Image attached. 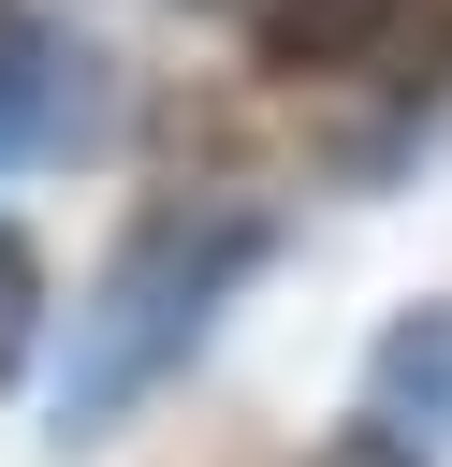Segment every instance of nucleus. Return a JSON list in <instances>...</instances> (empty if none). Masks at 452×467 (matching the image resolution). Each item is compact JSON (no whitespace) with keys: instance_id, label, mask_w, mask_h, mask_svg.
Masks as SVG:
<instances>
[{"instance_id":"f257e3e1","label":"nucleus","mask_w":452,"mask_h":467,"mask_svg":"<svg viewBox=\"0 0 452 467\" xmlns=\"http://www.w3.org/2000/svg\"><path fill=\"white\" fill-rule=\"evenodd\" d=\"M277 248L262 204H160L102 248V277L73 292V350H58V438H117L190 350L204 321L248 292V263Z\"/></svg>"},{"instance_id":"f03ea898","label":"nucleus","mask_w":452,"mask_h":467,"mask_svg":"<svg viewBox=\"0 0 452 467\" xmlns=\"http://www.w3.org/2000/svg\"><path fill=\"white\" fill-rule=\"evenodd\" d=\"M87 44L73 29H44V15H0V161H44V146H73L87 131Z\"/></svg>"},{"instance_id":"7ed1b4c3","label":"nucleus","mask_w":452,"mask_h":467,"mask_svg":"<svg viewBox=\"0 0 452 467\" xmlns=\"http://www.w3.org/2000/svg\"><path fill=\"white\" fill-rule=\"evenodd\" d=\"M408 15H423V0H248L262 73H365V58H394Z\"/></svg>"},{"instance_id":"20e7f679","label":"nucleus","mask_w":452,"mask_h":467,"mask_svg":"<svg viewBox=\"0 0 452 467\" xmlns=\"http://www.w3.org/2000/svg\"><path fill=\"white\" fill-rule=\"evenodd\" d=\"M365 423H379V438H408V452H437V438H452V321H437V306L379 336V409H365Z\"/></svg>"},{"instance_id":"39448f33","label":"nucleus","mask_w":452,"mask_h":467,"mask_svg":"<svg viewBox=\"0 0 452 467\" xmlns=\"http://www.w3.org/2000/svg\"><path fill=\"white\" fill-rule=\"evenodd\" d=\"M29 306H44V277H29V248H15V234H0V365H15V350H29Z\"/></svg>"},{"instance_id":"423d86ee","label":"nucleus","mask_w":452,"mask_h":467,"mask_svg":"<svg viewBox=\"0 0 452 467\" xmlns=\"http://www.w3.org/2000/svg\"><path fill=\"white\" fill-rule=\"evenodd\" d=\"M321 467H423V452H408V438H379V423H350V438H335Z\"/></svg>"}]
</instances>
